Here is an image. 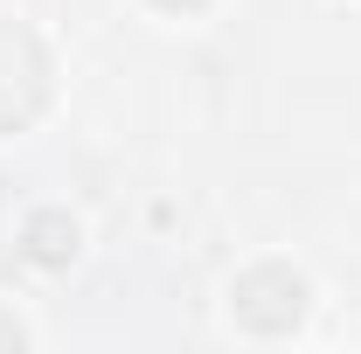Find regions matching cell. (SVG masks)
I'll return each mask as SVG.
<instances>
[{"mask_svg":"<svg viewBox=\"0 0 361 354\" xmlns=\"http://www.w3.org/2000/svg\"><path fill=\"white\" fill-rule=\"evenodd\" d=\"M0 348H21V326L14 319H0Z\"/></svg>","mask_w":361,"mask_h":354,"instance_id":"obj_1","label":"cell"}]
</instances>
